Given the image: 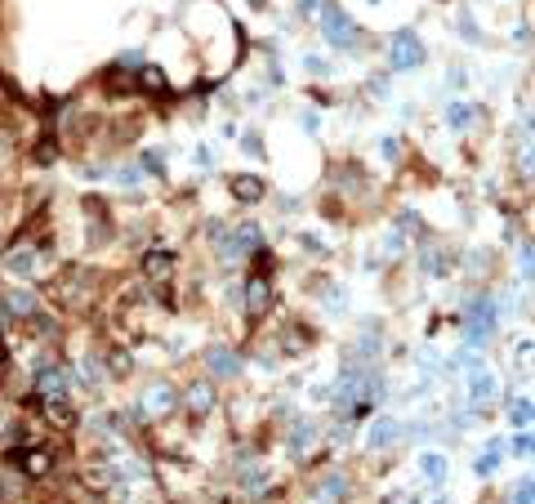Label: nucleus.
<instances>
[{
    "label": "nucleus",
    "instance_id": "nucleus-1",
    "mask_svg": "<svg viewBox=\"0 0 535 504\" xmlns=\"http://www.w3.org/2000/svg\"><path fill=\"white\" fill-rule=\"evenodd\" d=\"M241 308H246V317H250V322H259L268 308H272V281H268L264 268L246 277V295H241Z\"/></svg>",
    "mask_w": 535,
    "mask_h": 504
},
{
    "label": "nucleus",
    "instance_id": "nucleus-6",
    "mask_svg": "<svg viewBox=\"0 0 535 504\" xmlns=\"http://www.w3.org/2000/svg\"><path fill=\"white\" fill-rule=\"evenodd\" d=\"M259 192H264L259 179H237V197H241V201H259Z\"/></svg>",
    "mask_w": 535,
    "mask_h": 504
},
{
    "label": "nucleus",
    "instance_id": "nucleus-4",
    "mask_svg": "<svg viewBox=\"0 0 535 504\" xmlns=\"http://www.w3.org/2000/svg\"><path fill=\"white\" fill-rule=\"evenodd\" d=\"M237 376V353H228V349H210V376Z\"/></svg>",
    "mask_w": 535,
    "mask_h": 504
},
{
    "label": "nucleus",
    "instance_id": "nucleus-5",
    "mask_svg": "<svg viewBox=\"0 0 535 504\" xmlns=\"http://www.w3.org/2000/svg\"><path fill=\"white\" fill-rule=\"evenodd\" d=\"M188 406H192L197 415H206V411L215 406V397H210V384H192V388H188Z\"/></svg>",
    "mask_w": 535,
    "mask_h": 504
},
{
    "label": "nucleus",
    "instance_id": "nucleus-3",
    "mask_svg": "<svg viewBox=\"0 0 535 504\" xmlns=\"http://www.w3.org/2000/svg\"><path fill=\"white\" fill-rule=\"evenodd\" d=\"M179 402H174V388L170 384H161V388H147V411H161V415H170Z\"/></svg>",
    "mask_w": 535,
    "mask_h": 504
},
{
    "label": "nucleus",
    "instance_id": "nucleus-2",
    "mask_svg": "<svg viewBox=\"0 0 535 504\" xmlns=\"http://www.w3.org/2000/svg\"><path fill=\"white\" fill-rule=\"evenodd\" d=\"M143 268H147V277H152V281H165V277L174 272V254H170V251H147V254H143Z\"/></svg>",
    "mask_w": 535,
    "mask_h": 504
}]
</instances>
